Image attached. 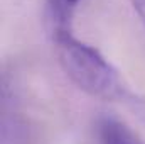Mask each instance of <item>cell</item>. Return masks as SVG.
<instances>
[{
    "instance_id": "6da1fadb",
    "label": "cell",
    "mask_w": 145,
    "mask_h": 144,
    "mask_svg": "<svg viewBox=\"0 0 145 144\" xmlns=\"http://www.w3.org/2000/svg\"><path fill=\"white\" fill-rule=\"evenodd\" d=\"M52 39L63 70L81 90L105 100L127 95V87L118 71L98 49L74 37L71 31L56 32Z\"/></svg>"
},
{
    "instance_id": "7a4b0ae2",
    "label": "cell",
    "mask_w": 145,
    "mask_h": 144,
    "mask_svg": "<svg viewBox=\"0 0 145 144\" xmlns=\"http://www.w3.org/2000/svg\"><path fill=\"white\" fill-rule=\"evenodd\" d=\"M98 136L101 144H145L128 126L108 115L98 120Z\"/></svg>"
},
{
    "instance_id": "3957f363",
    "label": "cell",
    "mask_w": 145,
    "mask_h": 144,
    "mask_svg": "<svg viewBox=\"0 0 145 144\" xmlns=\"http://www.w3.org/2000/svg\"><path fill=\"white\" fill-rule=\"evenodd\" d=\"M79 0H47V20L51 34L71 31V17Z\"/></svg>"
},
{
    "instance_id": "277c9868",
    "label": "cell",
    "mask_w": 145,
    "mask_h": 144,
    "mask_svg": "<svg viewBox=\"0 0 145 144\" xmlns=\"http://www.w3.org/2000/svg\"><path fill=\"white\" fill-rule=\"evenodd\" d=\"M130 2H132L135 12L138 14L140 20L144 22V26H145V0H130Z\"/></svg>"
}]
</instances>
